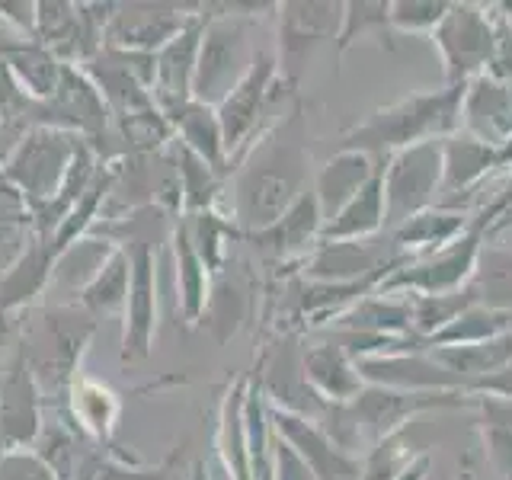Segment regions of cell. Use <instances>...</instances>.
Wrapping results in <instances>:
<instances>
[{
    "instance_id": "277c9868",
    "label": "cell",
    "mask_w": 512,
    "mask_h": 480,
    "mask_svg": "<svg viewBox=\"0 0 512 480\" xmlns=\"http://www.w3.org/2000/svg\"><path fill=\"white\" fill-rule=\"evenodd\" d=\"M429 39L442 58L445 87H464L490 68L496 52V20L480 4H452Z\"/></svg>"
},
{
    "instance_id": "836d02e7",
    "label": "cell",
    "mask_w": 512,
    "mask_h": 480,
    "mask_svg": "<svg viewBox=\"0 0 512 480\" xmlns=\"http://www.w3.org/2000/svg\"><path fill=\"white\" fill-rule=\"evenodd\" d=\"M272 458H276V471H272V477H276V480H314V474H311L308 464H304V458L279 436H276V452H272Z\"/></svg>"
},
{
    "instance_id": "3957f363",
    "label": "cell",
    "mask_w": 512,
    "mask_h": 480,
    "mask_svg": "<svg viewBox=\"0 0 512 480\" xmlns=\"http://www.w3.org/2000/svg\"><path fill=\"white\" fill-rule=\"evenodd\" d=\"M442 173V141L413 144L384 160V234L439 205Z\"/></svg>"
},
{
    "instance_id": "4dcf8cb0",
    "label": "cell",
    "mask_w": 512,
    "mask_h": 480,
    "mask_svg": "<svg viewBox=\"0 0 512 480\" xmlns=\"http://www.w3.org/2000/svg\"><path fill=\"white\" fill-rule=\"evenodd\" d=\"M151 256L148 250L138 253V276H135V327H132V343H148L151 330Z\"/></svg>"
},
{
    "instance_id": "d6986e66",
    "label": "cell",
    "mask_w": 512,
    "mask_h": 480,
    "mask_svg": "<svg viewBox=\"0 0 512 480\" xmlns=\"http://www.w3.org/2000/svg\"><path fill=\"white\" fill-rule=\"evenodd\" d=\"M384 231V164L340 215L330 218L320 240H368Z\"/></svg>"
},
{
    "instance_id": "ba28073f",
    "label": "cell",
    "mask_w": 512,
    "mask_h": 480,
    "mask_svg": "<svg viewBox=\"0 0 512 480\" xmlns=\"http://www.w3.org/2000/svg\"><path fill=\"white\" fill-rule=\"evenodd\" d=\"M343 26V4L330 0H301V4H282L279 7V71L282 84L292 87L308 64L311 52L327 39L340 36Z\"/></svg>"
},
{
    "instance_id": "cb8c5ba5",
    "label": "cell",
    "mask_w": 512,
    "mask_h": 480,
    "mask_svg": "<svg viewBox=\"0 0 512 480\" xmlns=\"http://www.w3.org/2000/svg\"><path fill=\"white\" fill-rule=\"evenodd\" d=\"M413 301V333L423 340V349H426V340L429 336H436L442 327H448L458 314H464L477 304V295L474 288H458V292H448V295H410Z\"/></svg>"
},
{
    "instance_id": "ffe728a7",
    "label": "cell",
    "mask_w": 512,
    "mask_h": 480,
    "mask_svg": "<svg viewBox=\"0 0 512 480\" xmlns=\"http://www.w3.org/2000/svg\"><path fill=\"white\" fill-rule=\"evenodd\" d=\"M429 352H432V359L445 365L448 372L458 375L471 388L474 381L503 372V368L512 362V330L496 336V340H487V343L448 346V349H429Z\"/></svg>"
},
{
    "instance_id": "603a6c76",
    "label": "cell",
    "mask_w": 512,
    "mask_h": 480,
    "mask_svg": "<svg viewBox=\"0 0 512 480\" xmlns=\"http://www.w3.org/2000/svg\"><path fill=\"white\" fill-rule=\"evenodd\" d=\"M365 36H378L388 48H394L391 36V0H349L343 4V26H340V36H336V48L340 55L346 48L365 39Z\"/></svg>"
},
{
    "instance_id": "5bb4252c",
    "label": "cell",
    "mask_w": 512,
    "mask_h": 480,
    "mask_svg": "<svg viewBox=\"0 0 512 480\" xmlns=\"http://www.w3.org/2000/svg\"><path fill=\"white\" fill-rule=\"evenodd\" d=\"M381 160L368 157L362 151H336L324 167H320L317 180H314V199L320 205V215L324 224L336 218L343 208L359 196L368 186V180L378 173Z\"/></svg>"
},
{
    "instance_id": "8fae6325",
    "label": "cell",
    "mask_w": 512,
    "mask_h": 480,
    "mask_svg": "<svg viewBox=\"0 0 512 480\" xmlns=\"http://www.w3.org/2000/svg\"><path fill=\"white\" fill-rule=\"evenodd\" d=\"M461 132L490 148L512 141V90L503 80L480 74L464 84L461 96Z\"/></svg>"
},
{
    "instance_id": "83f0119b",
    "label": "cell",
    "mask_w": 512,
    "mask_h": 480,
    "mask_svg": "<svg viewBox=\"0 0 512 480\" xmlns=\"http://www.w3.org/2000/svg\"><path fill=\"white\" fill-rule=\"evenodd\" d=\"M183 125H186V141H189V151L199 154L208 167L221 164V154H224V141H221V125L218 116L208 112V106H189L183 112Z\"/></svg>"
},
{
    "instance_id": "5b68a950",
    "label": "cell",
    "mask_w": 512,
    "mask_h": 480,
    "mask_svg": "<svg viewBox=\"0 0 512 480\" xmlns=\"http://www.w3.org/2000/svg\"><path fill=\"white\" fill-rule=\"evenodd\" d=\"M484 250V228L474 221L468 234H461L455 244L420 256L407 266H400L381 282L378 292L384 295H448L458 288H468L474 279V269Z\"/></svg>"
},
{
    "instance_id": "e575fe53",
    "label": "cell",
    "mask_w": 512,
    "mask_h": 480,
    "mask_svg": "<svg viewBox=\"0 0 512 480\" xmlns=\"http://www.w3.org/2000/svg\"><path fill=\"white\" fill-rule=\"evenodd\" d=\"M0 480H52V477H48V471L36 458L13 455L7 461H0Z\"/></svg>"
},
{
    "instance_id": "f546056e",
    "label": "cell",
    "mask_w": 512,
    "mask_h": 480,
    "mask_svg": "<svg viewBox=\"0 0 512 480\" xmlns=\"http://www.w3.org/2000/svg\"><path fill=\"white\" fill-rule=\"evenodd\" d=\"M32 394L26 391V378L16 368V375L7 381L4 388V429L13 439H26L36 429V410H32Z\"/></svg>"
},
{
    "instance_id": "30bf717a",
    "label": "cell",
    "mask_w": 512,
    "mask_h": 480,
    "mask_svg": "<svg viewBox=\"0 0 512 480\" xmlns=\"http://www.w3.org/2000/svg\"><path fill=\"white\" fill-rule=\"evenodd\" d=\"M359 375L365 384L394 391H468L458 375L432 359V352H400V356L359 359Z\"/></svg>"
},
{
    "instance_id": "4fadbf2b",
    "label": "cell",
    "mask_w": 512,
    "mask_h": 480,
    "mask_svg": "<svg viewBox=\"0 0 512 480\" xmlns=\"http://www.w3.org/2000/svg\"><path fill=\"white\" fill-rule=\"evenodd\" d=\"M320 231H324V215H320L314 192L308 189L276 224L250 234V240L256 250L279 256V260H288V256H304L308 260L320 244Z\"/></svg>"
},
{
    "instance_id": "2e32d148",
    "label": "cell",
    "mask_w": 512,
    "mask_h": 480,
    "mask_svg": "<svg viewBox=\"0 0 512 480\" xmlns=\"http://www.w3.org/2000/svg\"><path fill=\"white\" fill-rule=\"evenodd\" d=\"M471 224L474 221H468L461 208L432 205L426 212L404 221L400 228H394L388 237L397 253H407L410 260H420V256H429L436 250H445L448 244H455L461 234H468Z\"/></svg>"
},
{
    "instance_id": "7c38bea8",
    "label": "cell",
    "mask_w": 512,
    "mask_h": 480,
    "mask_svg": "<svg viewBox=\"0 0 512 480\" xmlns=\"http://www.w3.org/2000/svg\"><path fill=\"white\" fill-rule=\"evenodd\" d=\"M276 74H279V61L276 55L269 52H260L253 58L247 77L240 80V84L231 90L228 100L221 103V112H218V125H221V141H224V151H234L240 148V141H244L256 119H260L263 106L269 103L272 96V84H276Z\"/></svg>"
},
{
    "instance_id": "d590c367",
    "label": "cell",
    "mask_w": 512,
    "mask_h": 480,
    "mask_svg": "<svg viewBox=\"0 0 512 480\" xmlns=\"http://www.w3.org/2000/svg\"><path fill=\"white\" fill-rule=\"evenodd\" d=\"M500 215H512V176H509V183H506V189L500 192V196H496V199L484 208V212H480L477 224H480L484 231H490Z\"/></svg>"
},
{
    "instance_id": "d6a6232c",
    "label": "cell",
    "mask_w": 512,
    "mask_h": 480,
    "mask_svg": "<svg viewBox=\"0 0 512 480\" xmlns=\"http://www.w3.org/2000/svg\"><path fill=\"white\" fill-rule=\"evenodd\" d=\"M122 292H125V263L116 260L109 269H103L100 282L87 292V301L93 308H112V304L122 301Z\"/></svg>"
},
{
    "instance_id": "e0dca14e",
    "label": "cell",
    "mask_w": 512,
    "mask_h": 480,
    "mask_svg": "<svg viewBox=\"0 0 512 480\" xmlns=\"http://www.w3.org/2000/svg\"><path fill=\"white\" fill-rule=\"evenodd\" d=\"M442 164V196L445 202H452V196L474 192L490 173L500 170V148H490V144L471 135L455 132L452 138L442 141Z\"/></svg>"
},
{
    "instance_id": "1f68e13d",
    "label": "cell",
    "mask_w": 512,
    "mask_h": 480,
    "mask_svg": "<svg viewBox=\"0 0 512 480\" xmlns=\"http://www.w3.org/2000/svg\"><path fill=\"white\" fill-rule=\"evenodd\" d=\"M484 448H487V458L496 471H500L506 480H512V426L493 420L484 429Z\"/></svg>"
},
{
    "instance_id": "7a4b0ae2",
    "label": "cell",
    "mask_w": 512,
    "mask_h": 480,
    "mask_svg": "<svg viewBox=\"0 0 512 480\" xmlns=\"http://www.w3.org/2000/svg\"><path fill=\"white\" fill-rule=\"evenodd\" d=\"M461 96L464 87H442L394 100L346 128L336 151H362L384 164L391 154L413 144L452 138L461 132Z\"/></svg>"
},
{
    "instance_id": "9c48e42d",
    "label": "cell",
    "mask_w": 512,
    "mask_h": 480,
    "mask_svg": "<svg viewBox=\"0 0 512 480\" xmlns=\"http://www.w3.org/2000/svg\"><path fill=\"white\" fill-rule=\"evenodd\" d=\"M279 439H285L311 468L314 480H362V458L343 452L311 416L295 410H272Z\"/></svg>"
},
{
    "instance_id": "484cf974",
    "label": "cell",
    "mask_w": 512,
    "mask_h": 480,
    "mask_svg": "<svg viewBox=\"0 0 512 480\" xmlns=\"http://www.w3.org/2000/svg\"><path fill=\"white\" fill-rule=\"evenodd\" d=\"M199 26H192L183 36H176L173 45L164 52V64H160V80H164V93L170 100H180L186 96L189 77L196 74V58H199Z\"/></svg>"
},
{
    "instance_id": "9a60e30c",
    "label": "cell",
    "mask_w": 512,
    "mask_h": 480,
    "mask_svg": "<svg viewBox=\"0 0 512 480\" xmlns=\"http://www.w3.org/2000/svg\"><path fill=\"white\" fill-rule=\"evenodd\" d=\"M304 378L314 388L317 400L336 407L352 404L365 388L356 359L340 343H320L304 352Z\"/></svg>"
},
{
    "instance_id": "d4e9b609",
    "label": "cell",
    "mask_w": 512,
    "mask_h": 480,
    "mask_svg": "<svg viewBox=\"0 0 512 480\" xmlns=\"http://www.w3.org/2000/svg\"><path fill=\"white\" fill-rule=\"evenodd\" d=\"M64 160V148H61V138L55 135H36L26 148L20 151L13 164V176L20 180L23 186L36 189L39 196H45L52 189V180Z\"/></svg>"
},
{
    "instance_id": "f1b7e54d",
    "label": "cell",
    "mask_w": 512,
    "mask_h": 480,
    "mask_svg": "<svg viewBox=\"0 0 512 480\" xmlns=\"http://www.w3.org/2000/svg\"><path fill=\"white\" fill-rule=\"evenodd\" d=\"M448 7L452 4H445V0H391V29L432 36Z\"/></svg>"
},
{
    "instance_id": "8992f818",
    "label": "cell",
    "mask_w": 512,
    "mask_h": 480,
    "mask_svg": "<svg viewBox=\"0 0 512 480\" xmlns=\"http://www.w3.org/2000/svg\"><path fill=\"white\" fill-rule=\"evenodd\" d=\"M468 404H471L468 391H394V388H378V384H365L362 394L349 404V413L359 426V436L368 439V445H375L394 436V432L407 429L420 413L452 410Z\"/></svg>"
},
{
    "instance_id": "52a82bcc",
    "label": "cell",
    "mask_w": 512,
    "mask_h": 480,
    "mask_svg": "<svg viewBox=\"0 0 512 480\" xmlns=\"http://www.w3.org/2000/svg\"><path fill=\"white\" fill-rule=\"evenodd\" d=\"M250 39L247 26L240 20H215L202 32L199 42V58H196V93L202 103L228 100L231 90L247 77L250 64Z\"/></svg>"
},
{
    "instance_id": "4316f807",
    "label": "cell",
    "mask_w": 512,
    "mask_h": 480,
    "mask_svg": "<svg viewBox=\"0 0 512 480\" xmlns=\"http://www.w3.org/2000/svg\"><path fill=\"white\" fill-rule=\"evenodd\" d=\"M420 455L423 452H413V445L407 442V429H400L368 448V455L362 458V480H394Z\"/></svg>"
},
{
    "instance_id": "ac0fdd59",
    "label": "cell",
    "mask_w": 512,
    "mask_h": 480,
    "mask_svg": "<svg viewBox=\"0 0 512 480\" xmlns=\"http://www.w3.org/2000/svg\"><path fill=\"white\" fill-rule=\"evenodd\" d=\"M333 327L343 333H365V336H400L407 340L413 333V301L410 295H384L372 292L359 298L349 311L333 320ZM420 340V336H416ZM423 343V340H420Z\"/></svg>"
},
{
    "instance_id": "8d00e7d4",
    "label": "cell",
    "mask_w": 512,
    "mask_h": 480,
    "mask_svg": "<svg viewBox=\"0 0 512 480\" xmlns=\"http://www.w3.org/2000/svg\"><path fill=\"white\" fill-rule=\"evenodd\" d=\"M429 468H432V455H420V458H416L413 464H410V468L404 471V474H400V477H394V480H429Z\"/></svg>"
},
{
    "instance_id": "7402d4cb",
    "label": "cell",
    "mask_w": 512,
    "mask_h": 480,
    "mask_svg": "<svg viewBox=\"0 0 512 480\" xmlns=\"http://www.w3.org/2000/svg\"><path fill=\"white\" fill-rule=\"evenodd\" d=\"M471 288L477 295V304L512 314V253L500 247L480 250Z\"/></svg>"
},
{
    "instance_id": "44dd1931",
    "label": "cell",
    "mask_w": 512,
    "mask_h": 480,
    "mask_svg": "<svg viewBox=\"0 0 512 480\" xmlns=\"http://www.w3.org/2000/svg\"><path fill=\"white\" fill-rule=\"evenodd\" d=\"M512 330V314L506 311H493L484 304H471L468 311L458 314L452 324L442 327L436 336H429L426 349H448V346H474V343H487L496 340Z\"/></svg>"
},
{
    "instance_id": "6da1fadb",
    "label": "cell",
    "mask_w": 512,
    "mask_h": 480,
    "mask_svg": "<svg viewBox=\"0 0 512 480\" xmlns=\"http://www.w3.org/2000/svg\"><path fill=\"white\" fill-rule=\"evenodd\" d=\"M311 180V151H308V128H304L301 109L288 112L253 148L247 167L237 176L234 208L240 224L256 234L276 224L292 208Z\"/></svg>"
}]
</instances>
